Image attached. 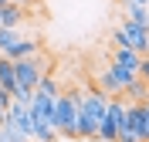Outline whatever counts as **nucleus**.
<instances>
[{"instance_id":"6e6552de","label":"nucleus","mask_w":149,"mask_h":142,"mask_svg":"<svg viewBox=\"0 0 149 142\" xmlns=\"http://www.w3.org/2000/svg\"><path fill=\"white\" fill-rule=\"evenodd\" d=\"M119 30H122V47L136 51L139 57H142V54H149V27L136 24V20H122Z\"/></svg>"},{"instance_id":"423d86ee","label":"nucleus","mask_w":149,"mask_h":142,"mask_svg":"<svg viewBox=\"0 0 149 142\" xmlns=\"http://www.w3.org/2000/svg\"><path fill=\"white\" fill-rule=\"evenodd\" d=\"M14 78H17V88L34 91L44 78V57L34 54V57H24V61H14Z\"/></svg>"},{"instance_id":"f03ea898","label":"nucleus","mask_w":149,"mask_h":142,"mask_svg":"<svg viewBox=\"0 0 149 142\" xmlns=\"http://www.w3.org/2000/svg\"><path fill=\"white\" fill-rule=\"evenodd\" d=\"M105 108H109V95L102 88L81 91V98H78V139H95L98 135Z\"/></svg>"},{"instance_id":"7ed1b4c3","label":"nucleus","mask_w":149,"mask_h":142,"mask_svg":"<svg viewBox=\"0 0 149 142\" xmlns=\"http://www.w3.org/2000/svg\"><path fill=\"white\" fill-rule=\"evenodd\" d=\"M78 98H81V91H61L54 98L51 122H54V132L58 135L78 139Z\"/></svg>"},{"instance_id":"0eeeda50","label":"nucleus","mask_w":149,"mask_h":142,"mask_svg":"<svg viewBox=\"0 0 149 142\" xmlns=\"http://www.w3.org/2000/svg\"><path fill=\"white\" fill-rule=\"evenodd\" d=\"M115 142H142V102H129Z\"/></svg>"},{"instance_id":"20e7f679","label":"nucleus","mask_w":149,"mask_h":142,"mask_svg":"<svg viewBox=\"0 0 149 142\" xmlns=\"http://www.w3.org/2000/svg\"><path fill=\"white\" fill-rule=\"evenodd\" d=\"M136 71H129V68H122V64H109V68H102L98 71V88H102L109 98H115V95H122L125 88L136 81Z\"/></svg>"},{"instance_id":"6ab92c4d","label":"nucleus","mask_w":149,"mask_h":142,"mask_svg":"<svg viewBox=\"0 0 149 142\" xmlns=\"http://www.w3.org/2000/svg\"><path fill=\"white\" fill-rule=\"evenodd\" d=\"M0 142H3V139H0Z\"/></svg>"},{"instance_id":"a211bd4d","label":"nucleus","mask_w":149,"mask_h":142,"mask_svg":"<svg viewBox=\"0 0 149 142\" xmlns=\"http://www.w3.org/2000/svg\"><path fill=\"white\" fill-rule=\"evenodd\" d=\"M129 3H146V0H129Z\"/></svg>"},{"instance_id":"f8f14e48","label":"nucleus","mask_w":149,"mask_h":142,"mask_svg":"<svg viewBox=\"0 0 149 142\" xmlns=\"http://www.w3.org/2000/svg\"><path fill=\"white\" fill-rule=\"evenodd\" d=\"M20 17H24V14H20L17 3H3V7H0V27H17Z\"/></svg>"},{"instance_id":"39448f33","label":"nucleus","mask_w":149,"mask_h":142,"mask_svg":"<svg viewBox=\"0 0 149 142\" xmlns=\"http://www.w3.org/2000/svg\"><path fill=\"white\" fill-rule=\"evenodd\" d=\"M132 98H109V108H105L102 115V125H98V135L95 139L98 142H115V135H119V125H122V115H125V105H129Z\"/></svg>"},{"instance_id":"9d476101","label":"nucleus","mask_w":149,"mask_h":142,"mask_svg":"<svg viewBox=\"0 0 149 142\" xmlns=\"http://www.w3.org/2000/svg\"><path fill=\"white\" fill-rule=\"evenodd\" d=\"M0 91H7L10 98L24 91V88H17V78H14V61L3 54H0Z\"/></svg>"},{"instance_id":"9b49d317","label":"nucleus","mask_w":149,"mask_h":142,"mask_svg":"<svg viewBox=\"0 0 149 142\" xmlns=\"http://www.w3.org/2000/svg\"><path fill=\"white\" fill-rule=\"evenodd\" d=\"M112 64H122V68H129V71L139 75V54L129 51V47H115V51H112Z\"/></svg>"},{"instance_id":"2eb2a0df","label":"nucleus","mask_w":149,"mask_h":142,"mask_svg":"<svg viewBox=\"0 0 149 142\" xmlns=\"http://www.w3.org/2000/svg\"><path fill=\"white\" fill-rule=\"evenodd\" d=\"M142 142H149V98H142Z\"/></svg>"},{"instance_id":"f257e3e1","label":"nucleus","mask_w":149,"mask_h":142,"mask_svg":"<svg viewBox=\"0 0 149 142\" xmlns=\"http://www.w3.org/2000/svg\"><path fill=\"white\" fill-rule=\"evenodd\" d=\"M58 81L51 75L41 78V85L31 91V115H34V135L31 142H54L58 132H54V122H51V108H54V98H58Z\"/></svg>"},{"instance_id":"f3484780","label":"nucleus","mask_w":149,"mask_h":142,"mask_svg":"<svg viewBox=\"0 0 149 142\" xmlns=\"http://www.w3.org/2000/svg\"><path fill=\"white\" fill-rule=\"evenodd\" d=\"M7 108H10V95H7V91H0V122H3Z\"/></svg>"},{"instance_id":"ddd939ff","label":"nucleus","mask_w":149,"mask_h":142,"mask_svg":"<svg viewBox=\"0 0 149 142\" xmlns=\"http://www.w3.org/2000/svg\"><path fill=\"white\" fill-rule=\"evenodd\" d=\"M125 20H136V24H142V27H149L146 3H129V0H125Z\"/></svg>"},{"instance_id":"4468645a","label":"nucleus","mask_w":149,"mask_h":142,"mask_svg":"<svg viewBox=\"0 0 149 142\" xmlns=\"http://www.w3.org/2000/svg\"><path fill=\"white\" fill-rule=\"evenodd\" d=\"M17 41V30L14 27H0V54H7V47Z\"/></svg>"},{"instance_id":"dca6fc26","label":"nucleus","mask_w":149,"mask_h":142,"mask_svg":"<svg viewBox=\"0 0 149 142\" xmlns=\"http://www.w3.org/2000/svg\"><path fill=\"white\" fill-rule=\"evenodd\" d=\"M139 81L149 88V54H142V57H139Z\"/></svg>"},{"instance_id":"1a4fd4ad","label":"nucleus","mask_w":149,"mask_h":142,"mask_svg":"<svg viewBox=\"0 0 149 142\" xmlns=\"http://www.w3.org/2000/svg\"><path fill=\"white\" fill-rule=\"evenodd\" d=\"M34 54H41V44H37V41H27V37H17L14 44L7 47L3 57H10V61H24V57H34Z\"/></svg>"}]
</instances>
